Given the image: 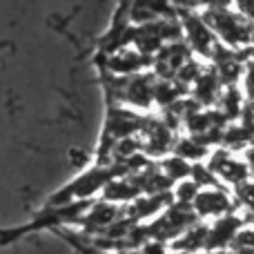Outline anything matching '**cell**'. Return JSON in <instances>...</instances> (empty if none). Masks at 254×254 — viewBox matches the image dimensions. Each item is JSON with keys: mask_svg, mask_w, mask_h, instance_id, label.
I'll use <instances>...</instances> for the list:
<instances>
[{"mask_svg": "<svg viewBox=\"0 0 254 254\" xmlns=\"http://www.w3.org/2000/svg\"><path fill=\"white\" fill-rule=\"evenodd\" d=\"M192 210L196 214V219H219L223 214L230 212H237V201L234 196L223 188V185H216V188H203L198 192V196L194 198Z\"/></svg>", "mask_w": 254, "mask_h": 254, "instance_id": "obj_1", "label": "cell"}, {"mask_svg": "<svg viewBox=\"0 0 254 254\" xmlns=\"http://www.w3.org/2000/svg\"><path fill=\"white\" fill-rule=\"evenodd\" d=\"M246 163H248V167H250V174L254 176V140L250 147L246 149Z\"/></svg>", "mask_w": 254, "mask_h": 254, "instance_id": "obj_2", "label": "cell"}]
</instances>
